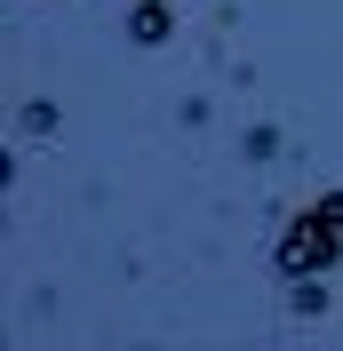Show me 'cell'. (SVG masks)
I'll use <instances>...</instances> for the list:
<instances>
[{"mask_svg":"<svg viewBox=\"0 0 343 351\" xmlns=\"http://www.w3.org/2000/svg\"><path fill=\"white\" fill-rule=\"evenodd\" d=\"M279 271H287V280H303V271H327V263L343 256V223H327L320 208H311V216H296L287 223V232H279Z\"/></svg>","mask_w":343,"mask_h":351,"instance_id":"obj_1","label":"cell"},{"mask_svg":"<svg viewBox=\"0 0 343 351\" xmlns=\"http://www.w3.org/2000/svg\"><path fill=\"white\" fill-rule=\"evenodd\" d=\"M168 32H176L168 0H144V8H136V16H128V40H136V48H160V40H168Z\"/></svg>","mask_w":343,"mask_h":351,"instance_id":"obj_2","label":"cell"},{"mask_svg":"<svg viewBox=\"0 0 343 351\" xmlns=\"http://www.w3.org/2000/svg\"><path fill=\"white\" fill-rule=\"evenodd\" d=\"M296 287V319H320L327 311V287H320V271H303V280H287Z\"/></svg>","mask_w":343,"mask_h":351,"instance_id":"obj_3","label":"cell"},{"mask_svg":"<svg viewBox=\"0 0 343 351\" xmlns=\"http://www.w3.org/2000/svg\"><path fill=\"white\" fill-rule=\"evenodd\" d=\"M320 216H327V223H343V192H327V199H320Z\"/></svg>","mask_w":343,"mask_h":351,"instance_id":"obj_4","label":"cell"}]
</instances>
